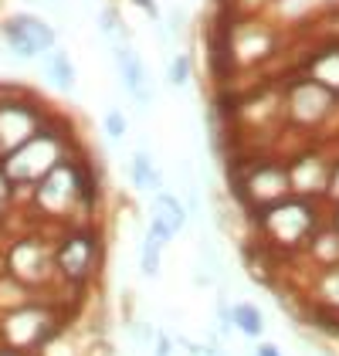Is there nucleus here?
<instances>
[{
  "label": "nucleus",
  "mask_w": 339,
  "mask_h": 356,
  "mask_svg": "<svg viewBox=\"0 0 339 356\" xmlns=\"http://www.w3.org/2000/svg\"><path fill=\"white\" fill-rule=\"evenodd\" d=\"M285 170H288V187L295 197L326 204L329 173H333V146L329 143H302L285 156Z\"/></svg>",
  "instance_id": "obj_7"
},
{
  "label": "nucleus",
  "mask_w": 339,
  "mask_h": 356,
  "mask_svg": "<svg viewBox=\"0 0 339 356\" xmlns=\"http://www.w3.org/2000/svg\"><path fill=\"white\" fill-rule=\"evenodd\" d=\"M254 356H282V350H279L275 343H258V346H254Z\"/></svg>",
  "instance_id": "obj_31"
},
{
  "label": "nucleus",
  "mask_w": 339,
  "mask_h": 356,
  "mask_svg": "<svg viewBox=\"0 0 339 356\" xmlns=\"http://www.w3.org/2000/svg\"><path fill=\"white\" fill-rule=\"evenodd\" d=\"M176 350V336H170V332H156V339H153V356H173Z\"/></svg>",
  "instance_id": "obj_29"
},
{
  "label": "nucleus",
  "mask_w": 339,
  "mask_h": 356,
  "mask_svg": "<svg viewBox=\"0 0 339 356\" xmlns=\"http://www.w3.org/2000/svg\"><path fill=\"white\" fill-rule=\"evenodd\" d=\"M106 238L102 224H72L55 231V275L58 285L88 292L92 282L102 275Z\"/></svg>",
  "instance_id": "obj_3"
},
{
  "label": "nucleus",
  "mask_w": 339,
  "mask_h": 356,
  "mask_svg": "<svg viewBox=\"0 0 339 356\" xmlns=\"http://www.w3.org/2000/svg\"><path fill=\"white\" fill-rule=\"evenodd\" d=\"M133 3L140 7V10H142V14H146V17H149V24H156V21H163V17H160V3H156V0H133Z\"/></svg>",
  "instance_id": "obj_30"
},
{
  "label": "nucleus",
  "mask_w": 339,
  "mask_h": 356,
  "mask_svg": "<svg viewBox=\"0 0 339 356\" xmlns=\"http://www.w3.org/2000/svg\"><path fill=\"white\" fill-rule=\"evenodd\" d=\"M200 261H204V268L210 272L214 282H217V278H224V258H221V251L214 248L210 238H200Z\"/></svg>",
  "instance_id": "obj_21"
},
{
  "label": "nucleus",
  "mask_w": 339,
  "mask_h": 356,
  "mask_svg": "<svg viewBox=\"0 0 339 356\" xmlns=\"http://www.w3.org/2000/svg\"><path fill=\"white\" fill-rule=\"evenodd\" d=\"M44 79L55 85L61 95H72L78 88V68L65 48H55V51L44 55Z\"/></svg>",
  "instance_id": "obj_13"
},
{
  "label": "nucleus",
  "mask_w": 339,
  "mask_h": 356,
  "mask_svg": "<svg viewBox=\"0 0 339 356\" xmlns=\"http://www.w3.org/2000/svg\"><path fill=\"white\" fill-rule=\"evenodd\" d=\"M82 356H113V343H109L106 336H92V339L85 343Z\"/></svg>",
  "instance_id": "obj_28"
},
{
  "label": "nucleus",
  "mask_w": 339,
  "mask_h": 356,
  "mask_svg": "<svg viewBox=\"0 0 339 356\" xmlns=\"http://www.w3.org/2000/svg\"><path fill=\"white\" fill-rule=\"evenodd\" d=\"M113 58H115V68H119V79H122V88H126V95L140 106L142 112L153 109V99H156V92H153V82H149V72H146V65H142L140 51L133 48V41H122V44H113Z\"/></svg>",
  "instance_id": "obj_8"
},
{
  "label": "nucleus",
  "mask_w": 339,
  "mask_h": 356,
  "mask_svg": "<svg viewBox=\"0 0 339 356\" xmlns=\"http://www.w3.org/2000/svg\"><path fill=\"white\" fill-rule=\"evenodd\" d=\"M102 129H106V136L113 139V143L126 139V133H129V119H126V112L119 109V106H113V109L102 115Z\"/></svg>",
  "instance_id": "obj_22"
},
{
  "label": "nucleus",
  "mask_w": 339,
  "mask_h": 356,
  "mask_svg": "<svg viewBox=\"0 0 339 356\" xmlns=\"http://www.w3.org/2000/svg\"><path fill=\"white\" fill-rule=\"evenodd\" d=\"M14 207H17V193L14 187L7 184V177L0 173V231H3V224L14 218Z\"/></svg>",
  "instance_id": "obj_23"
},
{
  "label": "nucleus",
  "mask_w": 339,
  "mask_h": 356,
  "mask_svg": "<svg viewBox=\"0 0 339 356\" xmlns=\"http://www.w3.org/2000/svg\"><path fill=\"white\" fill-rule=\"evenodd\" d=\"M234 332H241L245 339H261L265 336V312L254 302H234Z\"/></svg>",
  "instance_id": "obj_17"
},
{
  "label": "nucleus",
  "mask_w": 339,
  "mask_h": 356,
  "mask_svg": "<svg viewBox=\"0 0 339 356\" xmlns=\"http://www.w3.org/2000/svg\"><path fill=\"white\" fill-rule=\"evenodd\" d=\"M299 72H306L309 79H315L322 88H329V92L339 99V38L312 44L309 58L302 61Z\"/></svg>",
  "instance_id": "obj_9"
},
{
  "label": "nucleus",
  "mask_w": 339,
  "mask_h": 356,
  "mask_svg": "<svg viewBox=\"0 0 339 356\" xmlns=\"http://www.w3.org/2000/svg\"><path fill=\"white\" fill-rule=\"evenodd\" d=\"M153 214H160L176 234L190 224V214H187V207H183V200H180V193L176 191H160L156 193V197H153Z\"/></svg>",
  "instance_id": "obj_16"
},
{
  "label": "nucleus",
  "mask_w": 339,
  "mask_h": 356,
  "mask_svg": "<svg viewBox=\"0 0 339 356\" xmlns=\"http://www.w3.org/2000/svg\"><path fill=\"white\" fill-rule=\"evenodd\" d=\"M65 326H72V319L51 299L41 296V299L0 316V350L38 356L44 350V343H51Z\"/></svg>",
  "instance_id": "obj_5"
},
{
  "label": "nucleus",
  "mask_w": 339,
  "mask_h": 356,
  "mask_svg": "<svg viewBox=\"0 0 339 356\" xmlns=\"http://www.w3.org/2000/svg\"><path fill=\"white\" fill-rule=\"evenodd\" d=\"M326 10H339V0H326Z\"/></svg>",
  "instance_id": "obj_33"
},
{
  "label": "nucleus",
  "mask_w": 339,
  "mask_h": 356,
  "mask_svg": "<svg viewBox=\"0 0 339 356\" xmlns=\"http://www.w3.org/2000/svg\"><path fill=\"white\" fill-rule=\"evenodd\" d=\"M72 156H78L75 133H72L65 122L51 119L34 139H28L21 149H14V153H7V156L0 160V173H3L7 184L14 187L17 200H28V193L34 191L51 170H58V166L65 163V160H72Z\"/></svg>",
  "instance_id": "obj_2"
},
{
  "label": "nucleus",
  "mask_w": 339,
  "mask_h": 356,
  "mask_svg": "<svg viewBox=\"0 0 339 356\" xmlns=\"http://www.w3.org/2000/svg\"><path fill=\"white\" fill-rule=\"evenodd\" d=\"M0 268L24 282L38 296H48L58 285L55 275V234L44 227H28L10 234L0 248Z\"/></svg>",
  "instance_id": "obj_4"
},
{
  "label": "nucleus",
  "mask_w": 339,
  "mask_h": 356,
  "mask_svg": "<svg viewBox=\"0 0 339 356\" xmlns=\"http://www.w3.org/2000/svg\"><path fill=\"white\" fill-rule=\"evenodd\" d=\"M129 187L140 193H153V197L163 191V170L156 166L153 153H149L146 146H140V149L129 156Z\"/></svg>",
  "instance_id": "obj_12"
},
{
  "label": "nucleus",
  "mask_w": 339,
  "mask_h": 356,
  "mask_svg": "<svg viewBox=\"0 0 339 356\" xmlns=\"http://www.w3.org/2000/svg\"><path fill=\"white\" fill-rule=\"evenodd\" d=\"M10 21L24 31V34H28V38L38 44V48H41V51H44V55L58 48V31H55V24H51V21H44V17H38V14H14Z\"/></svg>",
  "instance_id": "obj_14"
},
{
  "label": "nucleus",
  "mask_w": 339,
  "mask_h": 356,
  "mask_svg": "<svg viewBox=\"0 0 339 356\" xmlns=\"http://www.w3.org/2000/svg\"><path fill=\"white\" fill-rule=\"evenodd\" d=\"M333 146V173H329V191H326V207L339 204V139H326Z\"/></svg>",
  "instance_id": "obj_24"
},
{
  "label": "nucleus",
  "mask_w": 339,
  "mask_h": 356,
  "mask_svg": "<svg viewBox=\"0 0 339 356\" xmlns=\"http://www.w3.org/2000/svg\"><path fill=\"white\" fill-rule=\"evenodd\" d=\"M326 214H329L326 204L292 193V197H285L279 204L258 211L254 218H248V227H251L254 241H261L275 258L295 261V258H302L312 234L322 227Z\"/></svg>",
  "instance_id": "obj_1"
},
{
  "label": "nucleus",
  "mask_w": 339,
  "mask_h": 356,
  "mask_svg": "<svg viewBox=\"0 0 339 356\" xmlns=\"http://www.w3.org/2000/svg\"><path fill=\"white\" fill-rule=\"evenodd\" d=\"M99 31L109 38V44H122V41H129V28H126V21L119 17V10H115L113 3L99 7Z\"/></svg>",
  "instance_id": "obj_18"
},
{
  "label": "nucleus",
  "mask_w": 339,
  "mask_h": 356,
  "mask_svg": "<svg viewBox=\"0 0 339 356\" xmlns=\"http://www.w3.org/2000/svg\"><path fill=\"white\" fill-rule=\"evenodd\" d=\"M214 319H217V329L231 336L234 332V302H227L224 296H217V305H214Z\"/></svg>",
  "instance_id": "obj_25"
},
{
  "label": "nucleus",
  "mask_w": 339,
  "mask_h": 356,
  "mask_svg": "<svg viewBox=\"0 0 339 356\" xmlns=\"http://www.w3.org/2000/svg\"><path fill=\"white\" fill-rule=\"evenodd\" d=\"M190 72H194V61L187 51H180V55L170 58V68H167V82L173 88H187L190 85Z\"/></svg>",
  "instance_id": "obj_20"
},
{
  "label": "nucleus",
  "mask_w": 339,
  "mask_h": 356,
  "mask_svg": "<svg viewBox=\"0 0 339 356\" xmlns=\"http://www.w3.org/2000/svg\"><path fill=\"white\" fill-rule=\"evenodd\" d=\"M0 356H24V353H10V350H0Z\"/></svg>",
  "instance_id": "obj_34"
},
{
  "label": "nucleus",
  "mask_w": 339,
  "mask_h": 356,
  "mask_svg": "<svg viewBox=\"0 0 339 356\" xmlns=\"http://www.w3.org/2000/svg\"><path fill=\"white\" fill-rule=\"evenodd\" d=\"M167 28H170V34H173V41L187 38V28H190V21H187V10H183V7H173V10H170Z\"/></svg>",
  "instance_id": "obj_27"
},
{
  "label": "nucleus",
  "mask_w": 339,
  "mask_h": 356,
  "mask_svg": "<svg viewBox=\"0 0 339 356\" xmlns=\"http://www.w3.org/2000/svg\"><path fill=\"white\" fill-rule=\"evenodd\" d=\"M55 112L48 109L38 95H31L21 85H0V160L14 149H21L28 139H34Z\"/></svg>",
  "instance_id": "obj_6"
},
{
  "label": "nucleus",
  "mask_w": 339,
  "mask_h": 356,
  "mask_svg": "<svg viewBox=\"0 0 339 356\" xmlns=\"http://www.w3.org/2000/svg\"><path fill=\"white\" fill-rule=\"evenodd\" d=\"M0 38H3L7 51H10L14 58H21V61H38V58H44V51H41L28 34L10 21V17H7V21H0Z\"/></svg>",
  "instance_id": "obj_15"
},
{
  "label": "nucleus",
  "mask_w": 339,
  "mask_h": 356,
  "mask_svg": "<svg viewBox=\"0 0 339 356\" xmlns=\"http://www.w3.org/2000/svg\"><path fill=\"white\" fill-rule=\"evenodd\" d=\"M302 302L319 309V312L339 316V265L309 272L306 285H302Z\"/></svg>",
  "instance_id": "obj_10"
},
{
  "label": "nucleus",
  "mask_w": 339,
  "mask_h": 356,
  "mask_svg": "<svg viewBox=\"0 0 339 356\" xmlns=\"http://www.w3.org/2000/svg\"><path fill=\"white\" fill-rule=\"evenodd\" d=\"M140 272L142 278H156L163 272V245L149 234H142V245H140Z\"/></svg>",
  "instance_id": "obj_19"
},
{
  "label": "nucleus",
  "mask_w": 339,
  "mask_h": 356,
  "mask_svg": "<svg viewBox=\"0 0 339 356\" xmlns=\"http://www.w3.org/2000/svg\"><path fill=\"white\" fill-rule=\"evenodd\" d=\"M302 265H306L309 272L339 265V231L329 224V218L322 220V227L312 234V241L306 245V251H302Z\"/></svg>",
  "instance_id": "obj_11"
},
{
  "label": "nucleus",
  "mask_w": 339,
  "mask_h": 356,
  "mask_svg": "<svg viewBox=\"0 0 339 356\" xmlns=\"http://www.w3.org/2000/svg\"><path fill=\"white\" fill-rule=\"evenodd\" d=\"M326 218H329V224L339 231V204H336V207H329V214H326Z\"/></svg>",
  "instance_id": "obj_32"
},
{
  "label": "nucleus",
  "mask_w": 339,
  "mask_h": 356,
  "mask_svg": "<svg viewBox=\"0 0 339 356\" xmlns=\"http://www.w3.org/2000/svg\"><path fill=\"white\" fill-rule=\"evenodd\" d=\"M146 234H149V238H156V241H160L163 248H167L170 241L176 238V231H173V227H170V224L160 218V214H149V227H146Z\"/></svg>",
  "instance_id": "obj_26"
}]
</instances>
